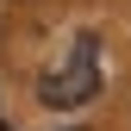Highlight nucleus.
<instances>
[{"mask_svg":"<svg viewBox=\"0 0 131 131\" xmlns=\"http://www.w3.org/2000/svg\"><path fill=\"white\" fill-rule=\"evenodd\" d=\"M94 94H100V44L81 31V38H75V50H69V62L44 69L38 100H44V106H56V112H69V106H88Z\"/></svg>","mask_w":131,"mask_h":131,"instance_id":"f257e3e1","label":"nucleus"},{"mask_svg":"<svg viewBox=\"0 0 131 131\" xmlns=\"http://www.w3.org/2000/svg\"><path fill=\"white\" fill-rule=\"evenodd\" d=\"M0 131H6V125H0Z\"/></svg>","mask_w":131,"mask_h":131,"instance_id":"f03ea898","label":"nucleus"}]
</instances>
